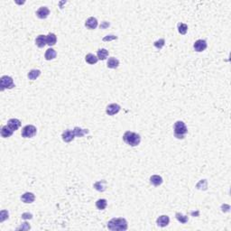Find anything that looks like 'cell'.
Listing matches in <instances>:
<instances>
[{
	"label": "cell",
	"mask_w": 231,
	"mask_h": 231,
	"mask_svg": "<svg viewBox=\"0 0 231 231\" xmlns=\"http://www.w3.org/2000/svg\"><path fill=\"white\" fill-rule=\"evenodd\" d=\"M108 229L112 231H125L127 229V221L124 218H114L108 222Z\"/></svg>",
	"instance_id": "obj_1"
},
{
	"label": "cell",
	"mask_w": 231,
	"mask_h": 231,
	"mask_svg": "<svg viewBox=\"0 0 231 231\" xmlns=\"http://www.w3.org/2000/svg\"><path fill=\"white\" fill-rule=\"evenodd\" d=\"M123 140L130 146H137L141 142V136L136 133L127 131L123 135Z\"/></svg>",
	"instance_id": "obj_2"
},
{
	"label": "cell",
	"mask_w": 231,
	"mask_h": 231,
	"mask_svg": "<svg viewBox=\"0 0 231 231\" xmlns=\"http://www.w3.org/2000/svg\"><path fill=\"white\" fill-rule=\"evenodd\" d=\"M174 130V135L178 139H183L185 137V134L188 133V128L184 122L182 121H176L173 126Z\"/></svg>",
	"instance_id": "obj_3"
},
{
	"label": "cell",
	"mask_w": 231,
	"mask_h": 231,
	"mask_svg": "<svg viewBox=\"0 0 231 231\" xmlns=\"http://www.w3.org/2000/svg\"><path fill=\"white\" fill-rule=\"evenodd\" d=\"M0 87H1V90L3 91L6 89H13L15 87V83L13 79L10 76L5 75L2 76L0 79Z\"/></svg>",
	"instance_id": "obj_4"
},
{
	"label": "cell",
	"mask_w": 231,
	"mask_h": 231,
	"mask_svg": "<svg viewBox=\"0 0 231 231\" xmlns=\"http://www.w3.org/2000/svg\"><path fill=\"white\" fill-rule=\"evenodd\" d=\"M37 132L36 127L33 125H27L22 129V136L24 138H32Z\"/></svg>",
	"instance_id": "obj_5"
},
{
	"label": "cell",
	"mask_w": 231,
	"mask_h": 231,
	"mask_svg": "<svg viewBox=\"0 0 231 231\" xmlns=\"http://www.w3.org/2000/svg\"><path fill=\"white\" fill-rule=\"evenodd\" d=\"M120 109H121V107L118 104H116V103L109 104L106 108V113L108 116H114L117 114L120 111Z\"/></svg>",
	"instance_id": "obj_6"
},
{
	"label": "cell",
	"mask_w": 231,
	"mask_h": 231,
	"mask_svg": "<svg viewBox=\"0 0 231 231\" xmlns=\"http://www.w3.org/2000/svg\"><path fill=\"white\" fill-rule=\"evenodd\" d=\"M85 26H86L87 28L90 29V30L96 29L97 26H98V20H97V18L93 17H89V18L86 20V22H85Z\"/></svg>",
	"instance_id": "obj_7"
},
{
	"label": "cell",
	"mask_w": 231,
	"mask_h": 231,
	"mask_svg": "<svg viewBox=\"0 0 231 231\" xmlns=\"http://www.w3.org/2000/svg\"><path fill=\"white\" fill-rule=\"evenodd\" d=\"M62 140H63L65 143H70V142H71V141L75 138V134H74L73 130H71V129H67V130H65L64 132L62 133Z\"/></svg>",
	"instance_id": "obj_8"
},
{
	"label": "cell",
	"mask_w": 231,
	"mask_h": 231,
	"mask_svg": "<svg viewBox=\"0 0 231 231\" xmlns=\"http://www.w3.org/2000/svg\"><path fill=\"white\" fill-rule=\"evenodd\" d=\"M207 46H208V44H207V42L205 40H198L193 44V48L198 52L203 51L204 50H206Z\"/></svg>",
	"instance_id": "obj_9"
},
{
	"label": "cell",
	"mask_w": 231,
	"mask_h": 231,
	"mask_svg": "<svg viewBox=\"0 0 231 231\" xmlns=\"http://www.w3.org/2000/svg\"><path fill=\"white\" fill-rule=\"evenodd\" d=\"M50 15V10L46 6H42L36 11V16L40 19H45Z\"/></svg>",
	"instance_id": "obj_10"
},
{
	"label": "cell",
	"mask_w": 231,
	"mask_h": 231,
	"mask_svg": "<svg viewBox=\"0 0 231 231\" xmlns=\"http://www.w3.org/2000/svg\"><path fill=\"white\" fill-rule=\"evenodd\" d=\"M7 126L15 132L21 127V121L17 118H11L7 121Z\"/></svg>",
	"instance_id": "obj_11"
},
{
	"label": "cell",
	"mask_w": 231,
	"mask_h": 231,
	"mask_svg": "<svg viewBox=\"0 0 231 231\" xmlns=\"http://www.w3.org/2000/svg\"><path fill=\"white\" fill-rule=\"evenodd\" d=\"M169 222H170V218H169V217L166 216V215H162V216H160V217L157 218V220H156L157 225H158L159 227H161V228H165L166 226H168Z\"/></svg>",
	"instance_id": "obj_12"
},
{
	"label": "cell",
	"mask_w": 231,
	"mask_h": 231,
	"mask_svg": "<svg viewBox=\"0 0 231 231\" xmlns=\"http://www.w3.org/2000/svg\"><path fill=\"white\" fill-rule=\"evenodd\" d=\"M35 44L39 47V48H44L46 44V35L44 34H40L37 36V38L35 39Z\"/></svg>",
	"instance_id": "obj_13"
},
{
	"label": "cell",
	"mask_w": 231,
	"mask_h": 231,
	"mask_svg": "<svg viewBox=\"0 0 231 231\" xmlns=\"http://www.w3.org/2000/svg\"><path fill=\"white\" fill-rule=\"evenodd\" d=\"M21 199L25 203H33L34 199H35V196L32 192H25V194L22 195Z\"/></svg>",
	"instance_id": "obj_14"
},
{
	"label": "cell",
	"mask_w": 231,
	"mask_h": 231,
	"mask_svg": "<svg viewBox=\"0 0 231 231\" xmlns=\"http://www.w3.org/2000/svg\"><path fill=\"white\" fill-rule=\"evenodd\" d=\"M13 133H14V131H13L7 125L2 127V128H1V135H2V137H4V138L10 137V136L13 134Z\"/></svg>",
	"instance_id": "obj_15"
},
{
	"label": "cell",
	"mask_w": 231,
	"mask_h": 231,
	"mask_svg": "<svg viewBox=\"0 0 231 231\" xmlns=\"http://www.w3.org/2000/svg\"><path fill=\"white\" fill-rule=\"evenodd\" d=\"M150 183L155 187L160 186L163 183V178L160 175H153L150 178Z\"/></svg>",
	"instance_id": "obj_16"
},
{
	"label": "cell",
	"mask_w": 231,
	"mask_h": 231,
	"mask_svg": "<svg viewBox=\"0 0 231 231\" xmlns=\"http://www.w3.org/2000/svg\"><path fill=\"white\" fill-rule=\"evenodd\" d=\"M56 56H57V53H56L55 50L52 49V48H49L48 50H46L45 54H44L45 60H47V61H51V60L55 59Z\"/></svg>",
	"instance_id": "obj_17"
},
{
	"label": "cell",
	"mask_w": 231,
	"mask_h": 231,
	"mask_svg": "<svg viewBox=\"0 0 231 231\" xmlns=\"http://www.w3.org/2000/svg\"><path fill=\"white\" fill-rule=\"evenodd\" d=\"M85 61H86L89 64L93 65V64H96V63L98 62L99 59H98V57H97V56H95L94 54H92V53H89V54H87V55H86V57H85Z\"/></svg>",
	"instance_id": "obj_18"
},
{
	"label": "cell",
	"mask_w": 231,
	"mask_h": 231,
	"mask_svg": "<svg viewBox=\"0 0 231 231\" xmlns=\"http://www.w3.org/2000/svg\"><path fill=\"white\" fill-rule=\"evenodd\" d=\"M118 65H119V61L115 57H110L107 63V66L109 69H116L118 67Z\"/></svg>",
	"instance_id": "obj_19"
},
{
	"label": "cell",
	"mask_w": 231,
	"mask_h": 231,
	"mask_svg": "<svg viewBox=\"0 0 231 231\" xmlns=\"http://www.w3.org/2000/svg\"><path fill=\"white\" fill-rule=\"evenodd\" d=\"M94 188L97 190V191H106V186H107V182L106 181H104V180H102V181H99V182H95L94 183Z\"/></svg>",
	"instance_id": "obj_20"
},
{
	"label": "cell",
	"mask_w": 231,
	"mask_h": 231,
	"mask_svg": "<svg viewBox=\"0 0 231 231\" xmlns=\"http://www.w3.org/2000/svg\"><path fill=\"white\" fill-rule=\"evenodd\" d=\"M57 42V37L53 33H50L46 36V44L50 46H53Z\"/></svg>",
	"instance_id": "obj_21"
},
{
	"label": "cell",
	"mask_w": 231,
	"mask_h": 231,
	"mask_svg": "<svg viewBox=\"0 0 231 231\" xmlns=\"http://www.w3.org/2000/svg\"><path fill=\"white\" fill-rule=\"evenodd\" d=\"M73 132H74L75 136H77V137H82L85 134H89V130L88 129H82V128H81L79 127H74Z\"/></svg>",
	"instance_id": "obj_22"
},
{
	"label": "cell",
	"mask_w": 231,
	"mask_h": 231,
	"mask_svg": "<svg viewBox=\"0 0 231 231\" xmlns=\"http://www.w3.org/2000/svg\"><path fill=\"white\" fill-rule=\"evenodd\" d=\"M40 75H41V70H35V69H34V70H31L29 71L27 77H28L29 80L34 81V80H36Z\"/></svg>",
	"instance_id": "obj_23"
},
{
	"label": "cell",
	"mask_w": 231,
	"mask_h": 231,
	"mask_svg": "<svg viewBox=\"0 0 231 231\" xmlns=\"http://www.w3.org/2000/svg\"><path fill=\"white\" fill-rule=\"evenodd\" d=\"M97 55H98V59L100 60V61H104L107 59V57L108 56V51L104 48L102 49H99L98 51H97Z\"/></svg>",
	"instance_id": "obj_24"
},
{
	"label": "cell",
	"mask_w": 231,
	"mask_h": 231,
	"mask_svg": "<svg viewBox=\"0 0 231 231\" xmlns=\"http://www.w3.org/2000/svg\"><path fill=\"white\" fill-rule=\"evenodd\" d=\"M107 206H108V201L105 199H99L96 202V207L98 208V210H105L107 208Z\"/></svg>",
	"instance_id": "obj_25"
},
{
	"label": "cell",
	"mask_w": 231,
	"mask_h": 231,
	"mask_svg": "<svg viewBox=\"0 0 231 231\" xmlns=\"http://www.w3.org/2000/svg\"><path fill=\"white\" fill-rule=\"evenodd\" d=\"M178 32L181 34H186L187 31H188V25L186 24L183 23H179L178 24Z\"/></svg>",
	"instance_id": "obj_26"
},
{
	"label": "cell",
	"mask_w": 231,
	"mask_h": 231,
	"mask_svg": "<svg viewBox=\"0 0 231 231\" xmlns=\"http://www.w3.org/2000/svg\"><path fill=\"white\" fill-rule=\"evenodd\" d=\"M175 216H176V218H177V220H178L179 222H181L182 224H185V223H187V222H188V220H189V218H188L187 216H184V215H182V213H179V212H177Z\"/></svg>",
	"instance_id": "obj_27"
},
{
	"label": "cell",
	"mask_w": 231,
	"mask_h": 231,
	"mask_svg": "<svg viewBox=\"0 0 231 231\" xmlns=\"http://www.w3.org/2000/svg\"><path fill=\"white\" fill-rule=\"evenodd\" d=\"M165 39H159V40H157V41H155V42L153 43L154 47L158 50L162 49V48L165 46Z\"/></svg>",
	"instance_id": "obj_28"
},
{
	"label": "cell",
	"mask_w": 231,
	"mask_h": 231,
	"mask_svg": "<svg viewBox=\"0 0 231 231\" xmlns=\"http://www.w3.org/2000/svg\"><path fill=\"white\" fill-rule=\"evenodd\" d=\"M8 216H9V213H8L7 210H1V212H0V222H4L6 219H7Z\"/></svg>",
	"instance_id": "obj_29"
},
{
	"label": "cell",
	"mask_w": 231,
	"mask_h": 231,
	"mask_svg": "<svg viewBox=\"0 0 231 231\" xmlns=\"http://www.w3.org/2000/svg\"><path fill=\"white\" fill-rule=\"evenodd\" d=\"M117 39V36L116 35H113V34H110V35H107L103 38V41L104 42H109V41H112V40H116Z\"/></svg>",
	"instance_id": "obj_30"
},
{
	"label": "cell",
	"mask_w": 231,
	"mask_h": 231,
	"mask_svg": "<svg viewBox=\"0 0 231 231\" xmlns=\"http://www.w3.org/2000/svg\"><path fill=\"white\" fill-rule=\"evenodd\" d=\"M17 229L28 230V229H30V225H29L27 222H25V223H23V226H21V227H19V228H17Z\"/></svg>",
	"instance_id": "obj_31"
},
{
	"label": "cell",
	"mask_w": 231,
	"mask_h": 231,
	"mask_svg": "<svg viewBox=\"0 0 231 231\" xmlns=\"http://www.w3.org/2000/svg\"><path fill=\"white\" fill-rule=\"evenodd\" d=\"M22 218H24V219H31V218H33V215L31 214V213H28V212L23 213L22 214Z\"/></svg>",
	"instance_id": "obj_32"
},
{
	"label": "cell",
	"mask_w": 231,
	"mask_h": 231,
	"mask_svg": "<svg viewBox=\"0 0 231 231\" xmlns=\"http://www.w3.org/2000/svg\"><path fill=\"white\" fill-rule=\"evenodd\" d=\"M108 26H109V23H108V22H106V21H104V22L102 23V25H100V28H101V29H105V28L108 27Z\"/></svg>",
	"instance_id": "obj_33"
}]
</instances>
